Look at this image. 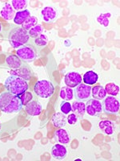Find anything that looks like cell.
<instances>
[{
  "label": "cell",
  "mask_w": 120,
  "mask_h": 161,
  "mask_svg": "<svg viewBox=\"0 0 120 161\" xmlns=\"http://www.w3.org/2000/svg\"><path fill=\"white\" fill-rule=\"evenodd\" d=\"M22 101L18 96L9 92H3L0 94V110L7 114L18 113L22 109Z\"/></svg>",
  "instance_id": "1"
},
{
  "label": "cell",
  "mask_w": 120,
  "mask_h": 161,
  "mask_svg": "<svg viewBox=\"0 0 120 161\" xmlns=\"http://www.w3.org/2000/svg\"><path fill=\"white\" fill-rule=\"evenodd\" d=\"M4 86L7 91L18 97L29 89L28 81L17 75H11L8 77L6 79Z\"/></svg>",
  "instance_id": "2"
},
{
  "label": "cell",
  "mask_w": 120,
  "mask_h": 161,
  "mask_svg": "<svg viewBox=\"0 0 120 161\" xmlns=\"http://www.w3.org/2000/svg\"><path fill=\"white\" fill-rule=\"evenodd\" d=\"M30 36L28 31L24 30L21 27L13 28L9 34V42L13 48H18L22 45H25L29 41Z\"/></svg>",
  "instance_id": "3"
},
{
  "label": "cell",
  "mask_w": 120,
  "mask_h": 161,
  "mask_svg": "<svg viewBox=\"0 0 120 161\" xmlns=\"http://www.w3.org/2000/svg\"><path fill=\"white\" fill-rule=\"evenodd\" d=\"M34 92L41 98H48L53 95L55 92V87L49 80H41L35 83Z\"/></svg>",
  "instance_id": "4"
},
{
  "label": "cell",
  "mask_w": 120,
  "mask_h": 161,
  "mask_svg": "<svg viewBox=\"0 0 120 161\" xmlns=\"http://www.w3.org/2000/svg\"><path fill=\"white\" fill-rule=\"evenodd\" d=\"M16 56L23 62H32L36 58V53L33 47L25 44L18 48Z\"/></svg>",
  "instance_id": "5"
},
{
  "label": "cell",
  "mask_w": 120,
  "mask_h": 161,
  "mask_svg": "<svg viewBox=\"0 0 120 161\" xmlns=\"http://www.w3.org/2000/svg\"><path fill=\"white\" fill-rule=\"evenodd\" d=\"M102 110L108 114H117L119 111V102L114 96H108L102 100Z\"/></svg>",
  "instance_id": "6"
},
{
  "label": "cell",
  "mask_w": 120,
  "mask_h": 161,
  "mask_svg": "<svg viewBox=\"0 0 120 161\" xmlns=\"http://www.w3.org/2000/svg\"><path fill=\"white\" fill-rule=\"evenodd\" d=\"M74 97L78 101L88 100L91 97V86L85 83H81L74 89Z\"/></svg>",
  "instance_id": "7"
},
{
  "label": "cell",
  "mask_w": 120,
  "mask_h": 161,
  "mask_svg": "<svg viewBox=\"0 0 120 161\" xmlns=\"http://www.w3.org/2000/svg\"><path fill=\"white\" fill-rule=\"evenodd\" d=\"M86 104V113L90 116H95L102 112V105L101 101L95 98H89Z\"/></svg>",
  "instance_id": "8"
},
{
  "label": "cell",
  "mask_w": 120,
  "mask_h": 161,
  "mask_svg": "<svg viewBox=\"0 0 120 161\" xmlns=\"http://www.w3.org/2000/svg\"><path fill=\"white\" fill-rule=\"evenodd\" d=\"M64 81L67 86L70 88H75L82 82V77L78 73L70 72L67 73L64 77Z\"/></svg>",
  "instance_id": "9"
},
{
  "label": "cell",
  "mask_w": 120,
  "mask_h": 161,
  "mask_svg": "<svg viewBox=\"0 0 120 161\" xmlns=\"http://www.w3.org/2000/svg\"><path fill=\"white\" fill-rule=\"evenodd\" d=\"M68 149L61 143H56L51 148V156L54 159L62 160L68 156Z\"/></svg>",
  "instance_id": "10"
},
{
  "label": "cell",
  "mask_w": 120,
  "mask_h": 161,
  "mask_svg": "<svg viewBox=\"0 0 120 161\" xmlns=\"http://www.w3.org/2000/svg\"><path fill=\"white\" fill-rule=\"evenodd\" d=\"M26 112L31 116L39 115L42 111V106L38 101L32 100L25 106Z\"/></svg>",
  "instance_id": "11"
},
{
  "label": "cell",
  "mask_w": 120,
  "mask_h": 161,
  "mask_svg": "<svg viewBox=\"0 0 120 161\" xmlns=\"http://www.w3.org/2000/svg\"><path fill=\"white\" fill-rule=\"evenodd\" d=\"M42 19L46 23H52L58 16V12L54 8L51 7H45L41 11Z\"/></svg>",
  "instance_id": "12"
},
{
  "label": "cell",
  "mask_w": 120,
  "mask_h": 161,
  "mask_svg": "<svg viewBox=\"0 0 120 161\" xmlns=\"http://www.w3.org/2000/svg\"><path fill=\"white\" fill-rule=\"evenodd\" d=\"M98 127L101 130V131L103 132L104 134L108 135V136H111L115 133V124L113 123L112 121L110 120H102L98 124Z\"/></svg>",
  "instance_id": "13"
},
{
  "label": "cell",
  "mask_w": 120,
  "mask_h": 161,
  "mask_svg": "<svg viewBox=\"0 0 120 161\" xmlns=\"http://www.w3.org/2000/svg\"><path fill=\"white\" fill-rule=\"evenodd\" d=\"M52 121L53 125L55 127H58V128H62L66 126L68 121H67V115L64 114L62 112H55L52 116Z\"/></svg>",
  "instance_id": "14"
},
{
  "label": "cell",
  "mask_w": 120,
  "mask_h": 161,
  "mask_svg": "<svg viewBox=\"0 0 120 161\" xmlns=\"http://www.w3.org/2000/svg\"><path fill=\"white\" fill-rule=\"evenodd\" d=\"M0 14H1V16L5 20H11L12 19L15 18L16 12L14 10L11 4L7 3L2 7L1 11H0Z\"/></svg>",
  "instance_id": "15"
},
{
  "label": "cell",
  "mask_w": 120,
  "mask_h": 161,
  "mask_svg": "<svg viewBox=\"0 0 120 161\" xmlns=\"http://www.w3.org/2000/svg\"><path fill=\"white\" fill-rule=\"evenodd\" d=\"M72 113L75 114L78 117H82L86 114V104L82 101H75L71 105Z\"/></svg>",
  "instance_id": "16"
},
{
  "label": "cell",
  "mask_w": 120,
  "mask_h": 161,
  "mask_svg": "<svg viewBox=\"0 0 120 161\" xmlns=\"http://www.w3.org/2000/svg\"><path fill=\"white\" fill-rule=\"evenodd\" d=\"M6 63L10 68L13 69H18L21 68L23 64L22 61L16 55H8L6 59Z\"/></svg>",
  "instance_id": "17"
},
{
  "label": "cell",
  "mask_w": 120,
  "mask_h": 161,
  "mask_svg": "<svg viewBox=\"0 0 120 161\" xmlns=\"http://www.w3.org/2000/svg\"><path fill=\"white\" fill-rule=\"evenodd\" d=\"M55 137L58 143L61 144H68L71 142L69 134L63 128H59L55 131Z\"/></svg>",
  "instance_id": "18"
},
{
  "label": "cell",
  "mask_w": 120,
  "mask_h": 161,
  "mask_svg": "<svg viewBox=\"0 0 120 161\" xmlns=\"http://www.w3.org/2000/svg\"><path fill=\"white\" fill-rule=\"evenodd\" d=\"M107 93L104 87L101 86H96L91 87V96L97 100H103L107 97Z\"/></svg>",
  "instance_id": "19"
},
{
  "label": "cell",
  "mask_w": 120,
  "mask_h": 161,
  "mask_svg": "<svg viewBox=\"0 0 120 161\" xmlns=\"http://www.w3.org/2000/svg\"><path fill=\"white\" fill-rule=\"evenodd\" d=\"M11 74L12 75H17L18 77H22V78L25 79L26 80H28L31 79V73L28 67L22 65L21 68L18 69H15L11 71Z\"/></svg>",
  "instance_id": "20"
},
{
  "label": "cell",
  "mask_w": 120,
  "mask_h": 161,
  "mask_svg": "<svg viewBox=\"0 0 120 161\" xmlns=\"http://www.w3.org/2000/svg\"><path fill=\"white\" fill-rule=\"evenodd\" d=\"M31 15V13L30 11L28 9L22 10V11H17L16 14H15V16L14 18V23L18 25H22V23L25 21L28 17Z\"/></svg>",
  "instance_id": "21"
},
{
  "label": "cell",
  "mask_w": 120,
  "mask_h": 161,
  "mask_svg": "<svg viewBox=\"0 0 120 161\" xmlns=\"http://www.w3.org/2000/svg\"><path fill=\"white\" fill-rule=\"evenodd\" d=\"M98 76L95 72L94 71H88L85 73L83 75V83L87 85H89V86H92V85H95V83L98 81Z\"/></svg>",
  "instance_id": "22"
},
{
  "label": "cell",
  "mask_w": 120,
  "mask_h": 161,
  "mask_svg": "<svg viewBox=\"0 0 120 161\" xmlns=\"http://www.w3.org/2000/svg\"><path fill=\"white\" fill-rule=\"evenodd\" d=\"M59 96L60 98L62 99L63 101L69 102L74 98V90L72 88H70L68 86H64L60 90Z\"/></svg>",
  "instance_id": "23"
},
{
  "label": "cell",
  "mask_w": 120,
  "mask_h": 161,
  "mask_svg": "<svg viewBox=\"0 0 120 161\" xmlns=\"http://www.w3.org/2000/svg\"><path fill=\"white\" fill-rule=\"evenodd\" d=\"M37 24H38V19L35 16L30 15V16L22 23V24L21 25V28L28 31H30L31 28H34L35 25H37Z\"/></svg>",
  "instance_id": "24"
},
{
  "label": "cell",
  "mask_w": 120,
  "mask_h": 161,
  "mask_svg": "<svg viewBox=\"0 0 120 161\" xmlns=\"http://www.w3.org/2000/svg\"><path fill=\"white\" fill-rule=\"evenodd\" d=\"M104 89H105L107 94L110 96L115 97L119 93V87H118V86L115 85V83H108V84L106 85Z\"/></svg>",
  "instance_id": "25"
},
{
  "label": "cell",
  "mask_w": 120,
  "mask_h": 161,
  "mask_svg": "<svg viewBox=\"0 0 120 161\" xmlns=\"http://www.w3.org/2000/svg\"><path fill=\"white\" fill-rule=\"evenodd\" d=\"M28 3V2L27 0H12L11 1V6H12L15 11H20L26 9Z\"/></svg>",
  "instance_id": "26"
},
{
  "label": "cell",
  "mask_w": 120,
  "mask_h": 161,
  "mask_svg": "<svg viewBox=\"0 0 120 161\" xmlns=\"http://www.w3.org/2000/svg\"><path fill=\"white\" fill-rule=\"evenodd\" d=\"M42 31H43L42 26L41 24H37L34 28H31L30 31H28V34L30 36V38L35 39L39 36L41 34H42Z\"/></svg>",
  "instance_id": "27"
},
{
  "label": "cell",
  "mask_w": 120,
  "mask_h": 161,
  "mask_svg": "<svg viewBox=\"0 0 120 161\" xmlns=\"http://www.w3.org/2000/svg\"><path fill=\"white\" fill-rule=\"evenodd\" d=\"M111 17L110 13H104L101 14L97 17V21L103 27H108L109 26V18Z\"/></svg>",
  "instance_id": "28"
},
{
  "label": "cell",
  "mask_w": 120,
  "mask_h": 161,
  "mask_svg": "<svg viewBox=\"0 0 120 161\" xmlns=\"http://www.w3.org/2000/svg\"><path fill=\"white\" fill-rule=\"evenodd\" d=\"M60 110L64 114L68 115L72 111V108H71V104L68 102V101H62L61 104H60Z\"/></svg>",
  "instance_id": "29"
},
{
  "label": "cell",
  "mask_w": 120,
  "mask_h": 161,
  "mask_svg": "<svg viewBox=\"0 0 120 161\" xmlns=\"http://www.w3.org/2000/svg\"><path fill=\"white\" fill-rule=\"evenodd\" d=\"M48 36L44 34H41L38 37L35 38V44L38 47H44L48 44Z\"/></svg>",
  "instance_id": "30"
},
{
  "label": "cell",
  "mask_w": 120,
  "mask_h": 161,
  "mask_svg": "<svg viewBox=\"0 0 120 161\" xmlns=\"http://www.w3.org/2000/svg\"><path fill=\"white\" fill-rule=\"evenodd\" d=\"M19 97L20 99H21V101H22V105H23V106H25L28 103H30L31 101H32L33 95L31 92L26 91L25 93H22V95H20Z\"/></svg>",
  "instance_id": "31"
},
{
  "label": "cell",
  "mask_w": 120,
  "mask_h": 161,
  "mask_svg": "<svg viewBox=\"0 0 120 161\" xmlns=\"http://www.w3.org/2000/svg\"><path fill=\"white\" fill-rule=\"evenodd\" d=\"M67 121L70 125H75L78 122V116L74 113L69 114L67 117Z\"/></svg>",
  "instance_id": "32"
},
{
  "label": "cell",
  "mask_w": 120,
  "mask_h": 161,
  "mask_svg": "<svg viewBox=\"0 0 120 161\" xmlns=\"http://www.w3.org/2000/svg\"><path fill=\"white\" fill-rule=\"evenodd\" d=\"M101 64H102V66H104V69H108L110 68V64H108V62H107V60H102V62H101Z\"/></svg>",
  "instance_id": "33"
},
{
  "label": "cell",
  "mask_w": 120,
  "mask_h": 161,
  "mask_svg": "<svg viewBox=\"0 0 120 161\" xmlns=\"http://www.w3.org/2000/svg\"><path fill=\"white\" fill-rule=\"evenodd\" d=\"M1 31H2V25L0 24V32H1Z\"/></svg>",
  "instance_id": "34"
},
{
  "label": "cell",
  "mask_w": 120,
  "mask_h": 161,
  "mask_svg": "<svg viewBox=\"0 0 120 161\" xmlns=\"http://www.w3.org/2000/svg\"><path fill=\"white\" fill-rule=\"evenodd\" d=\"M0 129H1V125H0Z\"/></svg>",
  "instance_id": "35"
}]
</instances>
